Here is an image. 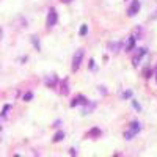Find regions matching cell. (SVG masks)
<instances>
[{
	"label": "cell",
	"instance_id": "obj_1",
	"mask_svg": "<svg viewBox=\"0 0 157 157\" xmlns=\"http://www.w3.org/2000/svg\"><path fill=\"white\" fill-rule=\"evenodd\" d=\"M140 129H141L140 123H138V121H132V123L129 124V129L124 132V138H126V140H132V138L140 132Z\"/></svg>",
	"mask_w": 157,
	"mask_h": 157
},
{
	"label": "cell",
	"instance_id": "obj_2",
	"mask_svg": "<svg viewBox=\"0 0 157 157\" xmlns=\"http://www.w3.org/2000/svg\"><path fill=\"white\" fill-rule=\"evenodd\" d=\"M83 54H85V50L83 49H78L75 54H74V58H72V71L75 72L78 68H80V63H82V60H83Z\"/></svg>",
	"mask_w": 157,
	"mask_h": 157
},
{
	"label": "cell",
	"instance_id": "obj_3",
	"mask_svg": "<svg viewBox=\"0 0 157 157\" xmlns=\"http://www.w3.org/2000/svg\"><path fill=\"white\" fill-rule=\"evenodd\" d=\"M57 21H58V13H57V10H55V8H50V10H49V14H47V22H46L47 29L54 27V25L57 24Z\"/></svg>",
	"mask_w": 157,
	"mask_h": 157
},
{
	"label": "cell",
	"instance_id": "obj_4",
	"mask_svg": "<svg viewBox=\"0 0 157 157\" xmlns=\"http://www.w3.org/2000/svg\"><path fill=\"white\" fill-rule=\"evenodd\" d=\"M138 10H140V2L138 0H132V3L129 5V8H127V16H135L137 13H138Z\"/></svg>",
	"mask_w": 157,
	"mask_h": 157
},
{
	"label": "cell",
	"instance_id": "obj_5",
	"mask_svg": "<svg viewBox=\"0 0 157 157\" xmlns=\"http://www.w3.org/2000/svg\"><path fill=\"white\" fill-rule=\"evenodd\" d=\"M77 104H80V105H86L88 101H86V98H85V96L78 94V96H75V98H74V101L71 102V107H75Z\"/></svg>",
	"mask_w": 157,
	"mask_h": 157
},
{
	"label": "cell",
	"instance_id": "obj_6",
	"mask_svg": "<svg viewBox=\"0 0 157 157\" xmlns=\"http://www.w3.org/2000/svg\"><path fill=\"white\" fill-rule=\"evenodd\" d=\"M145 54H146V49H145V47H141V49H138V52H137V55H135V57H134V60H132V61H134V66H135V68L138 66V61H140V58H141L143 55H145Z\"/></svg>",
	"mask_w": 157,
	"mask_h": 157
},
{
	"label": "cell",
	"instance_id": "obj_7",
	"mask_svg": "<svg viewBox=\"0 0 157 157\" xmlns=\"http://www.w3.org/2000/svg\"><path fill=\"white\" fill-rule=\"evenodd\" d=\"M55 83H57V75H55V74H50V75L46 77V85H47V86L54 88Z\"/></svg>",
	"mask_w": 157,
	"mask_h": 157
},
{
	"label": "cell",
	"instance_id": "obj_8",
	"mask_svg": "<svg viewBox=\"0 0 157 157\" xmlns=\"http://www.w3.org/2000/svg\"><path fill=\"white\" fill-rule=\"evenodd\" d=\"M134 46H135V38H134V36H129L127 43H126V50H127V52H130V50L134 49Z\"/></svg>",
	"mask_w": 157,
	"mask_h": 157
},
{
	"label": "cell",
	"instance_id": "obj_9",
	"mask_svg": "<svg viewBox=\"0 0 157 157\" xmlns=\"http://www.w3.org/2000/svg\"><path fill=\"white\" fill-rule=\"evenodd\" d=\"M109 49L112 52H118L121 49V41H116V43H109Z\"/></svg>",
	"mask_w": 157,
	"mask_h": 157
},
{
	"label": "cell",
	"instance_id": "obj_10",
	"mask_svg": "<svg viewBox=\"0 0 157 157\" xmlns=\"http://www.w3.org/2000/svg\"><path fill=\"white\" fill-rule=\"evenodd\" d=\"M64 138V132H63V130H58V132L54 135V138H52V141H54V143H58V141H61Z\"/></svg>",
	"mask_w": 157,
	"mask_h": 157
},
{
	"label": "cell",
	"instance_id": "obj_11",
	"mask_svg": "<svg viewBox=\"0 0 157 157\" xmlns=\"http://www.w3.org/2000/svg\"><path fill=\"white\" fill-rule=\"evenodd\" d=\"M94 107H96V104H91V102H88L86 105H85V109H83V115H88V113H90L91 110H93Z\"/></svg>",
	"mask_w": 157,
	"mask_h": 157
},
{
	"label": "cell",
	"instance_id": "obj_12",
	"mask_svg": "<svg viewBox=\"0 0 157 157\" xmlns=\"http://www.w3.org/2000/svg\"><path fill=\"white\" fill-rule=\"evenodd\" d=\"M68 80H64L63 82V90H61V94H68Z\"/></svg>",
	"mask_w": 157,
	"mask_h": 157
},
{
	"label": "cell",
	"instance_id": "obj_13",
	"mask_svg": "<svg viewBox=\"0 0 157 157\" xmlns=\"http://www.w3.org/2000/svg\"><path fill=\"white\" fill-rule=\"evenodd\" d=\"M90 135H91V137H99V135H101V130H99V129H93V130L90 132Z\"/></svg>",
	"mask_w": 157,
	"mask_h": 157
},
{
	"label": "cell",
	"instance_id": "obj_14",
	"mask_svg": "<svg viewBox=\"0 0 157 157\" xmlns=\"http://www.w3.org/2000/svg\"><path fill=\"white\" fill-rule=\"evenodd\" d=\"M130 96H132V91H130V90H129V91H124V94H123L124 99H127V98H130Z\"/></svg>",
	"mask_w": 157,
	"mask_h": 157
},
{
	"label": "cell",
	"instance_id": "obj_15",
	"mask_svg": "<svg viewBox=\"0 0 157 157\" xmlns=\"http://www.w3.org/2000/svg\"><path fill=\"white\" fill-rule=\"evenodd\" d=\"M32 98H33V94H32V93H27V94L24 96V101H30Z\"/></svg>",
	"mask_w": 157,
	"mask_h": 157
},
{
	"label": "cell",
	"instance_id": "obj_16",
	"mask_svg": "<svg viewBox=\"0 0 157 157\" xmlns=\"http://www.w3.org/2000/svg\"><path fill=\"white\" fill-rule=\"evenodd\" d=\"M86 25H82V29H80V35H86Z\"/></svg>",
	"mask_w": 157,
	"mask_h": 157
},
{
	"label": "cell",
	"instance_id": "obj_17",
	"mask_svg": "<svg viewBox=\"0 0 157 157\" xmlns=\"http://www.w3.org/2000/svg\"><path fill=\"white\" fill-rule=\"evenodd\" d=\"M32 39H33V43H35V46H36V49L39 50V43H38V39H36V36H32Z\"/></svg>",
	"mask_w": 157,
	"mask_h": 157
},
{
	"label": "cell",
	"instance_id": "obj_18",
	"mask_svg": "<svg viewBox=\"0 0 157 157\" xmlns=\"http://www.w3.org/2000/svg\"><path fill=\"white\" fill-rule=\"evenodd\" d=\"M90 69H94V60H90V64H88Z\"/></svg>",
	"mask_w": 157,
	"mask_h": 157
},
{
	"label": "cell",
	"instance_id": "obj_19",
	"mask_svg": "<svg viewBox=\"0 0 157 157\" xmlns=\"http://www.w3.org/2000/svg\"><path fill=\"white\" fill-rule=\"evenodd\" d=\"M2 38H3V30H2V27H0V41H2Z\"/></svg>",
	"mask_w": 157,
	"mask_h": 157
},
{
	"label": "cell",
	"instance_id": "obj_20",
	"mask_svg": "<svg viewBox=\"0 0 157 157\" xmlns=\"http://www.w3.org/2000/svg\"><path fill=\"white\" fill-rule=\"evenodd\" d=\"M63 3H69V2H72V0H61Z\"/></svg>",
	"mask_w": 157,
	"mask_h": 157
},
{
	"label": "cell",
	"instance_id": "obj_21",
	"mask_svg": "<svg viewBox=\"0 0 157 157\" xmlns=\"http://www.w3.org/2000/svg\"><path fill=\"white\" fill-rule=\"evenodd\" d=\"M152 17H157V11H155V13H154V14L151 16V19H152Z\"/></svg>",
	"mask_w": 157,
	"mask_h": 157
},
{
	"label": "cell",
	"instance_id": "obj_22",
	"mask_svg": "<svg viewBox=\"0 0 157 157\" xmlns=\"http://www.w3.org/2000/svg\"><path fill=\"white\" fill-rule=\"evenodd\" d=\"M113 157H120V155H118V154H115V155H113Z\"/></svg>",
	"mask_w": 157,
	"mask_h": 157
},
{
	"label": "cell",
	"instance_id": "obj_23",
	"mask_svg": "<svg viewBox=\"0 0 157 157\" xmlns=\"http://www.w3.org/2000/svg\"><path fill=\"white\" fill-rule=\"evenodd\" d=\"M155 80H157V75H155Z\"/></svg>",
	"mask_w": 157,
	"mask_h": 157
},
{
	"label": "cell",
	"instance_id": "obj_24",
	"mask_svg": "<svg viewBox=\"0 0 157 157\" xmlns=\"http://www.w3.org/2000/svg\"><path fill=\"white\" fill-rule=\"evenodd\" d=\"M14 157H19V155H14Z\"/></svg>",
	"mask_w": 157,
	"mask_h": 157
}]
</instances>
